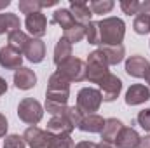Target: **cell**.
I'll return each mask as SVG.
<instances>
[{
	"mask_svg": "<svg viewBox=\"0 0 150 148\" xmlns=\"http://www.w3.org/2000/svg\"><path fill=\"white\" fill-rule=\"evenodd\" d=\"M101 45H120L126 35V25L120 18H105L98 21Z\"/></svg>",
	"mask_w": 150,
	"mask_h": 148,
	"instance_id": "obj_1",
	"label": "cell"
},
{
	"mask_svg": "<svg viewBox=\"0 0 150 148\" xmlns=\"http://www.w3.org/2000/svg\"><path fill=\"white\" fill-rule=\"evenodd\" d=\"M70 98V82L59 75L58 72L49 77L47 82V91H45V101H52V103H61L67 105Z\"/></svg>",
	"mask_w": 150,
	"mask_h": 148,
	"instance_id": "obj_2",
	"label": "cell"
},
{
	"mask_svg": "<svg viewBox=\"0 0 150 148\" xmlns=\"http://www.w3.org/2000/svg\"><path fill=\"white\" fill-rule=\"evenodd\" d=\"M87 70H86V80L91 82V84H100L107 75L110 73L108 72V65L105 61V56L100 49L93 51L89 56H87Z\"/></svg>",
	"mask_w": 150,
	"mask_h": 148,
	"instance_id": "obj_3",
	"label": "cell"
},
{
	"mask_svg": "<svg viewBox=\"0 0 150 148\" xmlns=\"http://www.w3.org/2000/svg\"><path fill=\"white\" fill-rule=\"evenodd\" d=\"M101 103H103V98H101L100 89L82 87L77 94V108L84 115H93L94 111H98Z\"/></svg>",
	"mask_w": 150,
	"mask_h": 148,
	"instance_id": "obj_4",
	"label": "cell"
},
{
	"mask_svg": "<svg viewBox=\"0 0 150 148\" xmlns=\"http://www.w3.org/2000/svg\"><path fill=\"white\" fill-rule=\"evenodd\" d=\"M18 117L28 125H37L44 117V108L33 98H25L18 105Z\"/></svg>",
	"mask_w": 150,
	"mask_h": 148,
	"instance_id": "obj_5",
	"label": "cell"
},
{
	"mask_svg": "<svg viewBox=\"0 0 150 148\" xmlns=\"http://www.w3.org/2000/svg\"><path fill=\"white\" fill-rule=\"evenodd\" d=\"M86 70H87V65L82 59L70 58L68 61H65L63 65H59L56 72L59 75H63L72 84V82H82V80H86Z\"/></svg>",
	"mask_w": 150,
	"mask_h": 148,
	"instance_id": "obj_6",
	"label": "cell"
},
{
	"mask_svg": "<svg viewBox=\"0 0 150 148\" xmlns=\"http://www.w3.org/2000/svg\"><path fill=\"white\" fill-rule=\"evenodd\" d=\"M98 85H100L101 98H103V101H107V103L115 101V99L119 98L120 91H122V80L113 73H108Z\"/></svg>",
	"mask_w": 150,
	"mask_h": 148,
	"instance_id": "obj_7",
	"label": "cell"
},
{
	"mask_svg": "<svg viewBox=\"0 0 150 148\" xmlns=\"http://www.w3.org/2000/svg\"><path fill=\"white\" fill-rule=\"evenodd\" d=\"M23 140H25V143L30 148H49L51 140H52V134L47 132V131H42L37 125H30L25 131Z\"/></svg>",
	"mask_w": 150,
	"mask_h": 148,
	"instance_id": "obj_8",
	"label": "cell"
},
{
	"mask_svg": "<svg viewBox=\"0 0 150 148\" xmlns=\"http://www.w3.org/2000/svg\"><path fill=\"white\" fill-rule=\"evenodd\" d=\"M25 26L28 30V33L33 38H42L47 33V18L40 12H33L30 16H26L25 19Z\"/></svg>",
	"mask_w": 150,
	"mask_h": 148,
	"instance_id": "obj_9",
	"label": "cell"
},
{
	"mask_svg": "<svg viewBox=\"0 0 150 148\" xmlns=\"http://www.w3.org/2000/svg\"><path fill=\"white\" fill-rule=\"evenodd\" d=\"M21 63H23V54L18 52L16 49L5 45L0 49V66L5 68V70H19L21 68Z\"/></svg>",
	"mask_w": 150,
	"mask_h": 148,
	"instance_id": "obj_10",
	"label": "cell"
},
{
	"mask_svg": "<svg viewBox=\"0 0 150 148\" xmlns=\"http://www.w3.org/2000/svg\"><path fill=\"white\" fill-rule=\"evenodd\" d=\"M150 99V89L143 84H133L126 92V105L138 106Z\"/></svg>",
	"mask_w": 150,
	"mask_h": 148,
	"instance_id": "obj_11",
	"label": "cell"
},
{
	"mask_svg": "<svg viewBox=\"0 0 150 148\" xmlns=\"http://www.w3.org/2000/svg\"><path fill=\"white\" fill-rule=\"evenodd\" d=\"M150 68L149 59H145L143 56H131L126 61V73L134 78H145V75Z\"/></svg>",
	"mask_w": 150,
	"mask_h": 148,
	"instance_id": "obj_12",
	"label": "cell"
},
{
	"mask_svg": "<svg viewBox=\"0 0 150 148\" xmlns=\"http://www.w3.org/2000/svg\"><path fill=\"white\" fill-rule=\"evenodd\" d=\"M70 12L74 16L75 23L77 25H89L91 23V18H93V12L87 5V2H82V0H70Z\"/></svg>",
	"mask_w": 150,
	"mask_h": 148,
	"instance_id": "obj_13",
	"label": "cell"
},
{
	"mask_svg": "<svg viewBox=\"0 0 150 148\" xmlns=\"http://www.w3.org/2000/svg\"><path fill=\"white\" fill-rule=\"evenodd\" d=\"M37 84V75L33 70L26 68V66H21L19 70L14 72V85L21 91H30L33 89Z\"/></svg>",
	"mask_w": 150,
	"mask_h": 148,
	"instance_id": "obj_14",
	"label": "cell"
},
{
	"mask_svg": "<svg viewBox=\"0 0 150 148\" xmlns=\"http://www.w3.org/2000/svg\"><path fill=\"white\" fill-rule=\"evenodd\" d=\"M113 143H115L117 148H138L140 134H138L133 127H126V125H124Z\"/></svg>",
	"mask_w": 150,
	"mask_h": 148,
	"instance_id": "obj_15",
	"label": "cell"
},
{
	"mask_svg": "<svg viewBox=\"0 0 150 148\" xmlns=\"http://www.w3.org/2000/svg\"><path fill=\"white\" fill-rule=\"evenodd\" d=\"M75 127L65 118V117H52L47 122V132L54 136H70Z\"/></svg>",
	"mask_w": 150,
	"mask_h": 148,
	"instance_id": "obj_16",
	"label": "cell"
},
{
	"mask_svg": "<svg viewBox=\"0 0 150 148\" xmlns=\"http://www.w3.org/2000/svg\"><path fill=\"white\" fill-rule=\"evenodd\" d=\"M23 54L26 56L30 63H42L45 58V44L40 38H32Z\"/></svg>",
	"mask_w": 150,
	"mask_h": 148,
	"instance_id": "obj_17",
	"label": "cell"
},
{
	"mask_svg": "<svg viewBox=\"0 0 150 148\" xmlns=\"http://www.w3.org/2000/svg\"><path fill=\"white\" fill-rule=\"evenodd\" d=\"M103 125H105V118L100 117V115H96V113H93V115H84L82 120H80V124L77 127L82 132H100L101 134Z\"/></svg>",
	"mask_w": 150,
	"mask_h": 148,
	"instance_id": "obj_18",
	"label": "cell"
},
{
	"mask_svg": "<svg viewBox=\"0 0 150 148\" xmlns=\"http://www.w3.org/2000/svg\"><path fill=\"white\" fill-rule=\"evenodd\" d=\"M122 127H124V124L119 118H107L105 125H103V131H101V141L113 143L117 140L119 132L122 131Z\"/></svg>",
	"mask_w": 150,
	"mask_h": 148,
	"instance_id": "obj_19",
	"label": "cell"
},
{
	"mask_svg": "<svg viewBox=\"0 0 150 148\" xmlns=\"http://www.w3.org/2000/svg\"><path fill=\"white\" fill-rule=\"evenodd\" d=\"M100 51L103 52L105 61H107L108 66H112V65H119V63L124 59V54H126V49H124L122 44H120V45H101Z\"/></svg>",
	"mask_w": 150,
	"mask_h": 148,
	"instance_id": "obj_20",
	"label": "cell"
},
{
	"mask_svg": "<svg viewBox=\"0 0 150 148\" xmlns=\"http://www.w3.org/2000/svg\"><path fill=\"white\" fill-rule=\"evenodd\" d=\"M30 35L28 33H25L23 30H16V32H11V33H7V45L9 47H12V49H16L18 52H25V49L28 47V44H30Z\"/></svg>",
	"mask_w": 150,
	"mask_h": 148,
	"instance_id": "obj_21",
	"label": "cell"
},
{
	"mask_svg": "<svg viewBox=\"0 0 150 148\" xmlns=\"http://www.w3.org/2000/svg\"><path fill=\"white\" fill-rule=\"evenodd\" d=\"M70 58H72V44L68 40H65V38H59L58 44H56V47H54V58H52L54 65L59 66L65 61H68Z\"/></svg>",
	"mask_w": 150,
	"mask_h": 148,
	"instance_id": "obj_22",
	"label": "cell"
},
{
	"mask_svg": "<svg viewBox=\"0 0 150 148\" xmlns=\"http://www.w3.org/2000/svg\"><path fill=\"white\" fill-rule=\"evenodd\" d=\"M51 23H52V25H59L63 30H68V28H72L74 25H77L75 19H74V16H72V12H70V9H56L54 14H52Z\"/></svg>",
	"mask_w": 150,
	"mask_h": 148,
	"instance_id": "obj_23",
	"label": "cell"
},
{
	"mask_svg": "<svg viewBox=\"0 0 150 148\" xmlns=\"http://www.w3.org/2000/svg\"><path fill=\"white\" fill-rule=\"evenodd\" d=\"M84 37H86V26H82V25H74L72 28L63 32V38L68 40L72 45L77 44V42H80Z\"/></svg>",
	"mask_w": 150,
	"mask_h": 148,
	"instance_id": "obj_24",
	"label": "cell"
},
{
	"mask_svg": "<svg viewBox=\"0 0 150 148\" xmlns=\"http://www.w3.org/2000/svg\"><path fill=\"white\" fill-rule=\"evenodd\" d=\"M133 30L138 35L150 33V16H147V14H136L134 21H133Z\"/></svg>",
	"mask_w": 150,
	"mask_h": 148,
	"instance_id": "obj_25",
	"label": "cell"
},
{
	"mask_svg": "<svg viewBox=\"0 0 150 148\" xmlns=\"http://www.w3.org/2000/svg\"><path fill=\"white\" fill-rule=\"evenodd\" d=\"M93 14H108L113 9V0H93L87 4Z\"/></svg>",
	"mask_w": 150,
	"mask_h": 148,
	"instance_id": "obj_26",
	"label": "cell"
},
{
	"mask_svg": "<svg viewBox=\"0 0 150 148\" xmlns=\"http://www.w3.org/2000/svg\"><path fill=\"white\" fill-rule=\"evenodd\" d=\"M86 38H87V42H89L91 45H101L98 21H91L89 25H86Z\"/></svg>",
	"mask_w": 150,
	"mask_h": 148,
	"instance_id": "obj_27",
	"label": "cell"
},
{
	"mask_svg": "<svg viewBox=\"0 0 150 148\" xmlns=\"http://www.w3.org/2000/svg\"><path fill=\"white\" fill-rule=\"evenodd\" d=\"M18 7H19V11H21L23 14L30 16V14H33V12H40L42 2H40V0H19Z\"/></svg>",
	"mask_w": 150,
	"mask_h": 148,
	"instance_id": "obj_28",
	"label": "cell"
},
{
	"mask_svg": "<svg viewBox=\"0 0 150 148\" xmlns=\"http://www.w3.org/2000/svg\"><path fill=\"white\" fill-rule=\"evenodd\" d=\"M63 117L74 125V127H77L79 124H80V120H82V117H84V113L79 110L77 106H67V110H65V113H63Z\"/></svg>",
	"mask_w": 150,
	"mask_h": 148,
	"instance_id": "obj_29",
	"label": "cell"
},
{
	"mask_svg": "<svg viewBox=\"0 0 150 148\" xmlns=\"http://www.w3.org/2000/svg\"><path fill=\"white\" fill-rule=\"evenodd\" d=\"M75 143L70 136H54L52 134V140H51V145L49 148H74Z\"/></svg>",
	"mask_w": 150,
	"mask_h": 148,
	"instance_id": "obj_30",
	"label": "cell"
},
{
	"mask_svg": "<svg viewBox=\"0 0 150 148\" xmlns=\"http://www.w3.org/2000/svg\"><path fill=\"white\" fill-rule=\"evenodd\" d=\"M4 148H26V143H25L23 136H19V134H9L4 140Z\"/></svg>",
	"mask_w": 150,
	"mask_h": 148,
	"instance_id": "obj_31",
	"label": "cell"
},
{
	"mask_svg": "<svg viewBox=\"0 0 150 148\" xmlns=\"http://www.w3.org/2000/svg\"><path fill=\"white\" fill-rule=\"evenodd\" d=\"M140 4L138 0H122L120 2V9L124 14L131 16V14H140Z\"/></svg>",
	"mask_w": 150,
	"mask_h": 148,
	"instance_id": "obj_32",
	"label": "cell"
},
{
	"mask_svg": "<svg viewBox=\"0 0 150 148\" xmlns=\"http://www.w3.org/2000/svg\"><path fill=\"white\" fill-rule=\"evenodd\" d=\"M5 26H7V33H11V32L19 30L21 21H19V18H18L16 14H12V12H5Z\"/></svg>",
	"mask_w": 150,
	"mask_h": 148,
	"instance_id": "obj_33",
	"label": "cell"
},
{
	"mask_svg": "<svg viewBox=\"0 0 150 148\" xmlns=\"http://www.w3.org/2000/svg\"><path fill=\"white\" fill-rule=\"evenodd\" d=\"M136 122L140 124V127L143 131H150V108H145L138 113L136 117Z\"/></svg>",
	"mask_w": 150,
	"mask_h": 148,
	"instance_id": "obj_34",
	"label": "cell"
},
{
	"mask_svg": "<svg viewBox=\"0 0 150 148\" xmlns=\"http://www.w3.org/2000/svg\"><path fill=\"white\" fill-rule=\"evenodd\" d=\"M7 127H9L7 118L0 113V138H5V134H7Z\"/></svg>",
	"mask_w": 150,
	"mask_h": 148,
	"instance_id": "obj_35",
	"label": "cell"
},
{
	"mask_svg": "<svg viewBox=\"0 0 150 148\" xmlns=\"http://www.w3.org/2000/svg\"><path fill=\"white\" fill-rule=\"evenodd\" d=\"M140 14H147L150 16V0H145L140 4Z\"/></svg>",
	"mask_w": 150,
	"mask_h": 148,
	"instance_id": "obj_36",
	"label": "cell"
},
{
	"mask_svg": "<svg viewBox=\"0 0 150 148\" xmlns=\"http://www.w3.org/2000/svg\"><path fill=\"white\" fill-rule=\"evenodd\" d=\"M74 148H98V145L93 143V141H80V143H77Z\"/></svg>",
	"mask_w": 150,
	"mask_h": 148,
	"instance_id": "obj_37",
	"label": "cell"
},
{
	"mask_svg": "<svg viewBox=\"0 0 150 148\" xmlns=\"http://www.w3.org/2000/svg\"><path fill=\"white\" fill-rule=\"evenodd\" d=\"M138 148H150V136H145V138H140V143H138Z\"/></svg>",
	"mask_w": 150,
	"mask_h": 148,
	"instance_id": "obj_38",
	"label": "cell"
},
{
	"mask_svg": "<svg viewBox=\"0 0 150 148\" xmlns=\"http://www.w3.org/2000/svg\"><path fill=\"white\" fill-rule=\"evenodd\" d=\"M7 32V26H5V14L0 12V35H4Z\"/></svg>",
	"mask_w": 150,
	"mask_h": 148,
	"instance_id": "obj_39",
	"label": "cell"
},
{
	"mask_svg": "<svg viewBox=\"0 0 150 148\" xmlns=\"http://www.w3.org/2000/svg\"><path fill=\"white\" fill-rule=\"evenodd\" d=\"M5 92H7V82H5V78L0 77V96H4Z\"/></svg>",
	"mask_w": 150,
	"mask_h": 148,
	"instance_id": "obj_40",
	"label": "cell"
},
{
	"mask_svg": "<svg viewBox=\"0 0 150 148\" xmlns=\"http://www.w3.org/2000/svg\"><path fill=\"white\" fill-rule=\"evenodd\" d=\"M98 148H117V147H113L112 143H107V141H101V143L98 145Z\"/></svg>",
	"mask_w": 150,
	"mask_h": 148,
	"instance_id": "obj_41",
	"label": "cell"
},
{
	"mask_svg": "<svg viewBox=\"0 0 150 148\" xmlns=\"http://www.w3.org/2000/svg\"><path fill=\"white\" fill-rule=\"evenodd\" d=\"M9 5H11V0H0V11L5 9V7H9Z\"/></svg>",
	"mask_w": 150,
	"mask_h": 148,
	"instance_id": "obj_42",
	"label": "cell"
},
{
	"mask_svg": "<svg viewBox=\"0 0 150 148\" xmlns=\"http://www.w3.org/2000/svg\"><path fill=\"white\" fill-rule=\"evenodd\" d=\"M145 80H147V84L150 85V68H149V72H147V75H145Z\"/></svg>",
	"mask_w": 150,
	"mask_h": 148,
	"instance_id": "obj_43",
	"label": "cell"
}]
</instances>
